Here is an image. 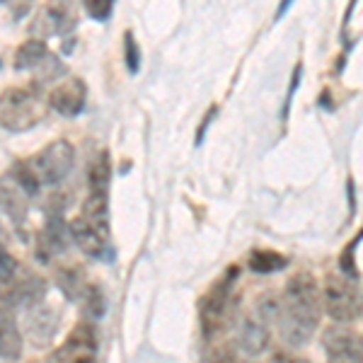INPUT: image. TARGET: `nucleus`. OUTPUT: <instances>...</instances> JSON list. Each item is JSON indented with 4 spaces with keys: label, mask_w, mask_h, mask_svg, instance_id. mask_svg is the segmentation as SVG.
<instances>
[{
    "label": "nucleus",
    "mask_w": 363,
    "mask_h": 363,
    "mask_svg": "<svg viewBox=\"0 0 363 363\" xmlns=\"http://www.w3.org/2000/svg\"><path fill=\"white\" fill-rule=\"evenodd\" d=\"M322 286L310 272L291 274L281 294L279 332L289 347H306L322 320Z\"/></svg>",
    "instance_id": "obj_1"
},
{
    "label": "nucleus",
    "mask_w": 363,
    "mask_h": 363,
    "mask_svg": "<svg viewBox=\"0 0 363 363\" xmlns=\"http://www.w3.org/2000/svg\"><path fill=\"white\" fill-rule=\"evenodd\" d=\"M322 310L335 325H351L363 313V294L347 274H330L322 284Z\"/></svg>",
    "instance_id": "obj_2"
},
{
    "label": "nucleus",
    "mask_w": 363,
    "mask_h": 363,
    "mask_svg": "<svg viewBox=\"0 0 363 363\" xmlns=\"http://www.w3.org/2000/svg\"><path fill=\"white\" fill-rule=\"evenodd\" d=\"M235 269L225 272V277L216 281L211 286L206 298L201 301V330L206 337H216L225 330L228 325H233L235 318V294H233V284H235Z\"/></svg>",
    "instance_id": "obj_3"
},
{
    "label": "nucleus",
    "mask_w": 363,
    "mask_h": 363,
    "mask_svg": "<svg viewBox=\"0 0 363 363\" xmlns=\"http://www.w3.org/2000/svg\"><path fill=\"white\" fill-rule=\"evenodd\" d=\"M75 165V148L66 138H58L49 143L44 150H39L32 167L42 184H58L73 172Z\"/></svg>",
    "instance_id": "obj_4"
},
{
    "label": "nucleus",
    "mask_w": 363,
    "mask_h": 363,
    "mask_svg": "<svg viewBox=\"0 0 363 363\" xmlns=\"http://www.w3.org/2000/svg\"><path fill=\"white\" fill-rule=\"evenodd\" d=\"M39 121L37 99L29 90L13 87L0 97V124L8 131H27Z\"/></svg>",
    "instance_id": "obj_5"
},
{
    "label": "nucleus",
    "mask_w": 363,
    "mask_h": 363,
    "mask_svg": "<svg viewBox=\"0 0 363 363\" xmlns=\"http://www.w3.org/2000/svg\"><path fill=\"white\" fill-rule=\"evenodd\" d=\"M109 235H112L109 225L95 223L85 216H75L73 223H70V240L92 259H109L112 257Z\"/></svg>",
    "instance_id": "obj_6"
},
{
    "label": "nucleus",
    "mask_w": 363,
    "mask_h": 363,
    "mask_svg": "<svg viewBox=\"0 0 363 363\" xmlns=\"http://www.w3.org/2000/svg\"><path fill=\"white\" fill-rule=\"evenodd\" d=\"M235 342L245 356L257 359V356H262L269 349V342H272V327L264 325V322L259 318H255L252 313L242 315L235 327Z\"/></svg>",
    "instance_id": "obj_7"
},
{
    "label": "nucleus",
    "mask_w": 363,
    "mask_h": 363,
    "mask_svg": "<svg viewBox=\"0 0 363 363\" xmlns=\"http://www.w3.org/2000/svg\"><path fill=\"white\" fill-rule=\"evenodd\" d=\"M87 87L80 78H68L58 83L49 95V107L61 116H78L85 107Z\"/></svg>",
    "instance_id": "obj_8"
},
{
    "label": "nucleus",
    "mask_w": 363,
    "mask_h": 363,
    "mask_svg": "<svg viewBox=\"0 0 363 363\" xmlns=\"http://www.w3.org/2000/svg\"><path fill=\"white\" fill-rule=\"evenodd\" d=\"M39 252L42 257H56L61 252H66V247L73 240H70V223L63 220V216L54 211V213L46 216V223L39 233Z\"/></svg>",
    "instance_id": "obj_9"
},
{
    "label": "nucleus",
    "mask_w": 363,
    "mask_h": 363,
    "mask_svg": "<svg viewBox=\"0 0 363 363\" xmlns=\"http://www.w3.org/2000/svg\"><path fill=\"white\" fill-rule=\"evenodd\" d=\"M56 327H58V320L54 315V310L49 308H29V315H27V330H29V337L32 342L37 344H49L51 339L56 335Z\"/></svg>",
    "instance_id": "obj_10"
},
{
    "label": "nucleus",
    "mask_w": 363,
    "mask_h": 363,
    "mask_svg": "<svg viewBox=\"0 0 363 363\" xmlns=\"http://www.w3.org/2000/svg\"><path fill=\"white\" fill-rule=\"evenodd\" d=\"M22 354V332L8 310H0V359L13 361Z\"/></svg>",
    "instance_id": "obj_11"
},
{
    "label": "nucleus",
    "mask_w": 363,
    "mask_h": 363,
    "mask_svg": "<svg viewBox=\"0 0 363 363\" xmlns=\"http://www.w3.org/2000/svg\"><path fill=\"white\" fill-rule=\"evenodd\" d=\"M322 347H325L327 356L339 354V351H351V349H361L363 342L354 335L349 325H332L322 332Z\"/></svg>",
    "instance_id": "obj_12"
},
{
    "label": "nucleus",
    "mask_w": 363,
    "mask_h": 363,
    "mask_svg": "<svg viewBox=\"0 0 363 363\" xmlns=\"http://www.w3.org/2000/svg\"><path fill=\"white\" fill-rule=\"evenodd\" d=\"M87 182H90V191H95V194H109V182H112V162H109L107 150H102L99 155L92 157L90 169H87Z\"/></svg>",
    "instance_id": "obj_13"
},
{
    "label": "nucleus",
    "mask_w": 363,
    "mask_h": 363,
    "mask_svg": "<svg viewBox=\"0 0 363 363\" xmlns=\"http://www.w3.org/2000/svg\"><path fill=\"white\" fill-rule=\"evenodd\" d=\"M49 61V49L42 39H29L17 49L15 54V68L17 70H27V68H39Z\"/></svg>",
    "instance_id": "obj_14"
},
{
    "label": "nucleus",
    "mask_w": 363,
    "mask_h": 363,
    "mask_svg": "<svg viewBox=\"0 0 363 363\" xmlns=\"http://www.w3.org/2000/svg\"><path fill=\"white\" fill-rule=\"evenodd\" d=\"M252 315L259 318L269 327H277L279 318H281V294H274V291L259 294L255 301V306H252Z\"/></svg>",
    "instance_id": "obj_15"
},
{
    "label": "nucleus",
    "mask_w": 363,
    "mask_h": 363,
    "mask_svg": "<svg viewBox=\"0 0 363 363\" xmlns=\"http://www.w3.org/2000/svg\"><path fill=\"white\" fill-rule=\"evenodd\" d=\"M0 208L5 213H10V218H22L27 211V194L20 189V186L10 184V182H3L0 184Z\"/></svg>",
    "instance_id": "obj_16"
},
{
    "label": "nucleus",
    "mask_w": 363,
    "mask_h": 363,
    "mask_svg": "<svg viewBox=\"0 0 363 363\" xmlns=\"http://www.w3.org/2000/svg\"><path fill=\"white\" fill-rule=\"evenodd\" d=\"M286 264H289V259L272 250H257V252H252L247 259V267L255 274H274V272H279V269H284Z\"/></svg>",
    "instance_id": "obj_17"
},
{
    "label": "nucleus",
    "mask_w": 363,
    "mask_h": 363,
    "mask_svg": "<svg viewBox=\"0 0 363 363\" xmlns=\"http://www.w3.org/2000/svg\"><path fill=\"white\" fill-rule=\"evenodd\" d=\"M20 264L8 255V252H0V286H10L17 279Z\"/></svg>",
    "instance_id": "obj_18"
},
{
    "label": "nucleus",
    "mask_w": 363,
    "mask_h": 363,
    "mask_svg": "<svg viewBox=\"0 0 363 363\" xmlns=\"http://www.w3.org/2000/svg\"><path fill=\"white\" fill-rule=\"evenodd\" d=\"M85 10L90 13L92 20L104 22V20H109V15H112L114 5H112V0H87Z\"/></svg>",
    "instance_id": "obj_19"
},
{
    "label": "nucleus",
    "mask_w": 363,
    "mask_h": 363,
    "mask_svg": "<svg viewBox=\"0 0 363 363\" xmlns=\"http://www.w3.org/2000/svg\"><path fill=\"white\" fill-rule=\"evenodd\" d=\"M124 46H126V66H128V70H131V73H138L140 54H138V44H136V39H133L131 32H126Z\"/></svg>",
    "instance_id": "obj_20"
},
{
    "label": "nucleus",
    "mask_w": 363,
    "mask_h": 363,
    "mask_svg": "<svg viewBox=\"0 0 363 363\" xmlns=\"http://www.w3.org/2000/svg\"><path fill=\"white\" fill-rule=\"evenodd\" d=\"M327 363H363V347L351 351H339V354L327 356Z\"/></svg>",
    "instance_id": "obj_21"
},
{
    "label": "nucleus",
    "mask_w": 363,
    "mask_h": 363,
    "mask_svg": "<svg viewBox=\"0 0 363 363\" xmlns=\"http://www.w3.org/2000/svg\"><path fill=\"white\" fill-rule=\"evenodd\" d=\"M277 363H310V361L303 359V356H281V359H277Z\"/></svg>",
    "instance_id": "obj_22"
},
{
    "label": "nucleus",
    "mask_w": 363,
    "mask_h": 363,
    "mask_svg": "<svg viewBox=\"0 0 363 363\" xmlns=\"http://www.w3.org/2000/svg\"><path fill=\"white\" fill-rule=\"evenodd\" d=\"M235 363H240V361H235Z\"/></svg>",
    "instance_id": "obj_23"
},
{
    "label": "nucleus",
    "mask_w": 363,
    "mask_h": 363,
    "mask_svg": "<svg viewBox=\"0 0 363 363\" xmlns=\"http://www.w3.org/2000/svg\"><path fill=\"white\" fill-rule=\"evenodd\" d=\"M0 252H3V250H0Z\"/></svg>",
    "instance_id": "obj_24"
}]
</instances>
